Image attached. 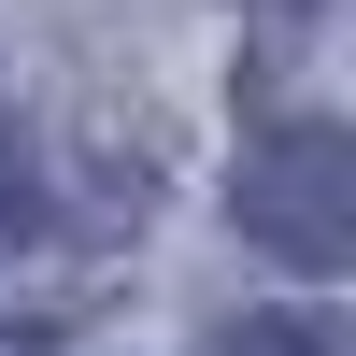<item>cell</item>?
Listing matches in <instances>:
<instances>
[{"mask_svg":"<svg viewBox=\"0 0 356 356\" xmlns=\"http://www.w3.org/2000/svg\"><path fill=\"white\" fill-rule=\"evenodd\" d=\"M228 200H243V228L285 257V271H342V243H356V143L300 114V129H271V143L243 157Z\"/></svg>","mask_w":356,"mask_h":356,"instance_id":"6da1fadb","label":"cell"},{"mask_svg":"<svg viewBox=\"0 0 356 356\" xmlns=\"http://www.w3.org/2000/svg\"><path fill=\"white\" fill-rule=\"evenodd\" d=\"M285 15H300V0H285Z\"/></svg>","mask_w":356,"mask_h":356,"instance_id":"7a4b0ae2","label":"cell"}]
</instances>
